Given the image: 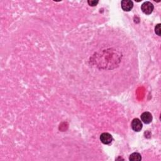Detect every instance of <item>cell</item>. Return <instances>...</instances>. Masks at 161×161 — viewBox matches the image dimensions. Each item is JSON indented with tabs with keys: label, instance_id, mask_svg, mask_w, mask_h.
I'll return each instance as SVG.
<instances>
[{
	"label": "cell",
	"instance_id": "obj_1",
	"mask_svg": "<svg viewBox=\"0 0 161 161\" xmlns=\"http://www.w3.org/2000/svg\"><path fill=\"white\" fill-rule=\"evenodd\" d=\"M154 9V5L150 2H145L141 6V9L142 12L146 15L151 14Z\"/></svg>",
	"mask_w": 161,
	"mask_h": 161
},
{
	"label": "cell",
	"instance_id": "obj_2",
	"mask_svg": "<svg viewBox=\"0 0 161 161\" xmlns=\"http://www.w3.org/2000/svg\"><path fill=\"white\" fill-rule=\"evenodd\" d=\"M99 139L103 144L108 145L111 144L113 141V137L109 133H103L100 135Z\"/></svg>",
	"mask_w": 161,
	"mask_h": 161
},
{
	"label": "cell",
	"instance_id": "obj_3",
	"mask_svg": "<svg viewBox=\"0 0 161 161\" xmlns=\"http://www.w3.org/2000/svg\"><path fill=\"white\" fill-rule=\"evenodd\" d=\"M131 126L135 132H140L142 129L143 125L142 122L139 118H135L132 120Z\"/></svg>",
	"mask_w": 161,
	"mask_h": 161
},
{
	"label": "cell",
	"instance_id": "obj_4",
	"mask_svg": "<svg viewBox=\"0 0 161 161\" xmlns=\"http://www.w3.org/2000/svg\"><path fill=\"white\" fill-rule=\"evenodd\" d=\"M122 8L125 11H130L133 7V3L130 0H123L121 2Z\"/></svg>",
	"mask_w": 161,
	"mask_h": 161
},
{
	"label": "cell",
	"instance_id": "obj_5",
	"mask_svg": "<svg viewBox=\"0 0 161 161\" xmlns=\"http://www.w3.org/2000/svg\"><path fill=\"white\" fill-rule=\"evenodd\" d=\"M141 118V120L145 124H148L151 123V122L152 121V114L150 112H148V111H145L140 116Z\"/></svg>",
	"mask_w": 161,
	"mask_h": 161
},
{
	"label": "cell",
	"instance_id": "obj_6",
	"mask_svg": "<svg viewBox=\"0 0 161 161\" xmlns=\"http://www.w3.org/2000/svg\"><path fill=\"white\" fill-rule=\"evenodd\" d=\"M141 160H142V156L138 152L132 153L129 157V160L130 161H140Z\"/></svg>",
	"mask_w": 161,
	"mask_h": 161
},
{
	"label": "cell",
	"instance_id": "obj_7",
	"mask_svg": "<svg viewBox=\"0 0 161 161\" xmlns=\"http://www.w3.org/2000/svg\"><path fill=\"white\" fill-rule=\"evenodd\" d=\"M160 24H157L155 27V32L157 34V36H160V34H161V28H160Z\"/></svg>",
	"mask_w": 161,
	"mask_h": 161
},
{
	"label": "cell",
	"instance_id": "obj_8",
	"mask_svg": "<svg viewBox=\"0 0 161 161\" xmlns=\"http://www.w3.org/2000/svg\"><path fill=\"white\" fill-rule=\"evenodd\" d=\"M98 1H95V0H89L88 1V3L89 6H95L98 3Z\"/></svg>",
	"mask_w": 161,
	"mask_h": 161
}]
</instances>
